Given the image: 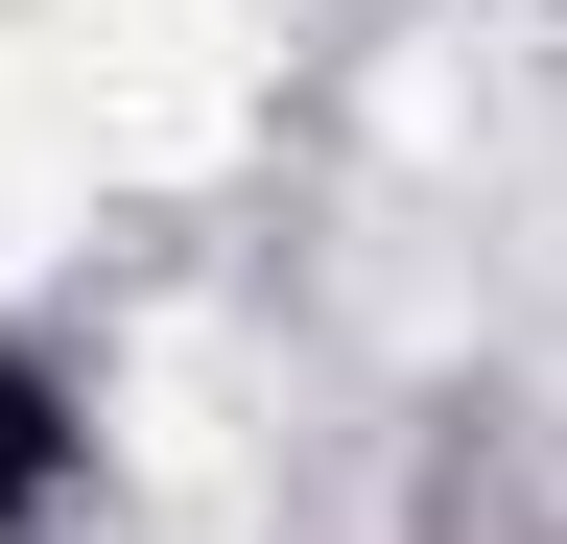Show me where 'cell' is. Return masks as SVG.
<instances>
[{"label":"cell","instance_id":"1","mask_svg":"<svg viewBox=\"0 0 567 544\" xmlns=\"http://www.w3.org/2000/svg\"><path fill=\"white\" fill-rule=\"evenodd\" d=\"M48 473H71V402H48L24 356H0V544H24V521H48Z\"/></svg>","mask_w":567,"mask_h":544}]
</instances>
